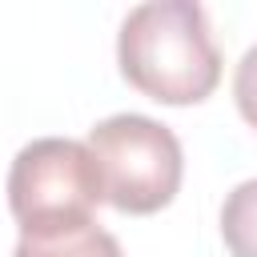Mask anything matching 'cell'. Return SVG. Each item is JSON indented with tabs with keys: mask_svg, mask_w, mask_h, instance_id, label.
<instances>
[{
	"mask_svg": "<svg viewBox=\"0 0 257 257\" xmlns=\"http://www.w3.org/2000/svg\"><path fill=\"white\" fill-rule=\"evenodd\" d=\"M116 64L157 104H201L221 80V48L197 0L137 4L116 32Z\"/></svg>",
	"mask_w": 257,
	"mask_h": 257,
	"instance_id": "1",
	"label": "cell"
},
{
	"mask_svg": "<svg viewBox=\"0 0 257 257\" xmlns=\"http://www.w3.org/2000/svg\"><path fill=\"white\" fill-rule=\"evenodd\" d=\"M104 201V181L92 149L72 137L28 141L8 169V209L20 237H64L80 233Z\"/></svg>",
	"mask_w": 257,
	"mask_h": 257,
	"instance_id": "2",
	"label": "cell"
},
{
	"mask_svg": "<svg viewBox=\"0 0 257 257\" xmlns=\"http://www.w3.org/2000/svg\"><path fill=\"white\" fill-rule=\"evenodd\" d=\"M84 145L100 165L104 201L112 209L149 217L177 197L185 177V153L169 124L145 112H116L96 120Z\"/></svg>",
	"mask_w": 257,
	"mask_h": 257,
	"instance_id": "3",
	"label": "cell"
},
{
	"mask_svg": "<svg viewBox=\"0 0 257 257\" xmlns=\"http://www.w3.org/2000/svg\"><path fill=\"white\" fill-rule=\"evenodd\" d=\"M12 257H124L120 253V241L100 229V225H88L80 233H64V237H20Z\"/></svg>",
	"mask_w": 257,
	"mask_h": 257,
	"instance_id": "4",
	"label": "cell"
},
{
	"mask_svg": "<svg viewBox=\"0 0 257 257\" xmlns=\"http://www.w3.org/2000/svg\"><path fill=\"white\" fill-rule=\"evenodd\" d=\"M221 237L229 257H257V177L241 181L221 205Z\"/></svg>",
	"mask_w": 257,
	"mask_h": 257,
	"instance_id": "5",
	"label": "cell"
},
{
	"mask_svg": "<svg viewBox=\"0 0 257 257\" xmlns=\"http://www.w3.org/2000/svg\"><path fill=\"white\" fill-rule=\"evenodd\" d=\"M233 100H237V112L245 116V124L257 128V44H249L245 56L237 60V72H233Z\"/></svg>",
	"mask_w": 257,
	"mask_h": 257,
	"instance_id": "6",
	"label": "cell"
}]
</instances>
